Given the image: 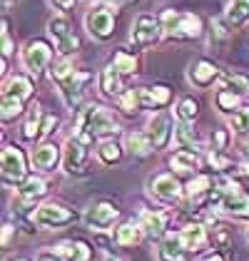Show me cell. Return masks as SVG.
<instances>
[{"label": "cell", "instance_id": "cell-1", "mask_svg": "<svg viewBox=\"0 0 249 261\" xmlns=\"http://www.w3.org/2000/svg\"><path fill=\"white\" fill-rule=\"evenodd\" d=\"M117 132H120V124L115 120V115L103 105H87L75 124V137L85 144H92L97 137L117 135Z\"/></svg>", "mask_w": 249, "mask_h": 261}, {"label": "cell", "instance_id": "cell-2", "mask_svg": "<svg viewBox=\"0 0 249 261\" xmlns=\"http://www.w3.org/2000/svg\"><path fill=\"white\" fill-rule=\"evenodd\" d=\"M209 201L217 204L225 214H232V217H249V194L234 181H219L212 194H209Z\"/></svg>", "mask_w": 249, "mask_h": 261}, {"label": "cell", "instance_id": "cell-3", "mask_svg": "<svg viewBox=\"0 0 249 261\" xmlns=\"http://www.w3.org/2000/svg\"><path fill=\"white\" fill-rule=\"evenodd\" d=\"M160 20L165 28V38H169V40H194L202 35V20L194 13L165 10Z\"/></svg>", "mask_w": 249, "mask_h": 261}, {"label": "cell", "instance_id": "cell-4", "mask_svg": "<svg viewBox=\"0 0 249 261\" xmlns=\"http://www.w3.org/2000/svg\"><path fill=\"white\" fill-rule=\"evenodd\" d=\"M165 38V28H162V20L155 18V15H140L137 20L132 22V30H130V42L140 50H147L152 45Z\"/></svg>", "mask_w": 249, "mask_h": 261}, {"label": "cell", "instance_id": "cell-5", "mask_svg": "<svg viewBox=\"0 0 249 261\" xmlns=\"http://www.w3.org/2000/svg\"><path fill=\"white\" fill-rule=\"evenodd\" d=\"M80 219L78 212H72L70 206L65 204H55V201H47L40 204L33 214V221L40 226V229H62V226H70Z\"/></svg>", "mask_w": 249, "mask_h": 261}, {"label": "cell", "instance_id": "cell-6", "mask_svg": "<svg viewBox=\"0 0 249 261\" xmlns=\"http://www.w3.org/2000/svg\"><path fill=\"white\" fill-rule=\"evenodd\" d=\"M112 10L115 8H110V5H97L85 15V30L90 33V38L105 42L115 35V13Z\"/></svg>", "mask_w": 249, "mask_h": 261}, {"label": "cell", "instance_id": "cell-7", "mask_svg": "<svg viewBox=\"0 0 249 261\" xmlns=\"http://www.w3.org/2000/svg\"><path fill=\"white\" fill-rule=\"evenodd\" d=\"M47 33L55 38V47H58V55H60V58H70V55H75V53L80 50V40H78V35L72 33L70 20H67L65 15L50 18V20H47Z\"/></svg>", "mask_w": 249, "mask_h": 261}, {"label": "cell", "instance_id": "cell-8", "mask_svg": "<svg viewBox=\"0 0 249 261\" xmlns=\"http://www.w3.org/2000/svg\"><path fill=\"white\" fill-rule=\"evenodd\" d=\"M0 167H3V181L10 184V187H20L22 181L28 179V167H25V154H22L20 147L15 144H5L3 147V160H0Z\"/></svg>", "mask_w": 249, "mask_h": 261}, {"label": "cell", "instance_id": "cell-9", "mask_svg": "<svg viewBox=\"0 0 249 261\" xmlns=\"http://www.w3.org/2000/svg\"><path fill=\"white\" fill-rule=\"evenodd\" d=\"M50 58H53V47H50V42L40 40V38L28 40L25 47H22V65H25V70H28L33 77H40L42 70H45L47 62H50Z\"/></svg>", "mask_w": 249, "mask_h": 261}, {"label": "cell", "instance_id": "cell-10", "mask_svg": "<svg viewBox=\"0 0 249 261\" xmlns=\"http://www.w3.org/2000/svg\"><path fill=\"white\" fill-rule=\"evenodd\" d=\"M90 80H92V75H90V72H85V70H75L72 75H67L62 82H58L62 100H65V105H67L70 110H78V107H80L85 85H87Z\"/></svg>", "mask_w": 249, "mask_h": 261}, {"label": "cell", "instance_id": "cell-11", "mask_svg": "<svg viewBox=\"0 0 249 261\" xmlns=\"http://www.w3.org/2000/svg\"><path fill=\"white\" fill-rule=\"evenodd\" d=\"M85 157H87V144L72 135L65 144V172L70 177H87L90 169L85 167Z\"/></svg>", "mask_w": 249, "mask_h": 261}, {"label": "cell", "instance_id": "cell-12", "mask_svg": "<svg viewBox=\"0 0 249 261\" xmlns=\"http://www.w3.org/2000/svg\"><path fill=\"white\" fill-rule=\"evenodd\" d=\"M117 217H120V209H117L112 201H97V204H92V206L85 212L83 219H85V224H87V229L103 231L110 224H115Z\"/></svg>", "mask_w": 249, "mask_h": 261}, {"label": "cell", "instance_id": "cell-13", "mask_svg": "<svg viewBox=\"0 0 249 261\" xmlns=\"http://www.w3.org/2000/svg\"><path fill=\"white\" fill-rule=\"evenodd\" d=\"M147 137H150V142H152V147H155V152H160V149H165L167 144L172 142V122H169V117L167 115H162V112H157V115H152L150 117V122H147Z\"/></svg>", "mask_w": 249, "mask_h": 261}, {"label": "cell", "instance_id": "cell-14", "mask_svg": "<svg viewBox=\"0 0 249 261\" xmlns=\"http://www.w3.org/2000/svg\"><path fill=\"white\" fill-rule=\"evenodd\" d=\"M147 189L157 197V199L162 201H177L182 197V187H180V181L175 179L172 174H155V177H150L147 179Z\"/></svg>", "mask_w": 249, "mask_h": 261}, {"label": "cell", "instance_id": "cell-15", "mask_svg": "<svg viewBox=\"0 0 249 261\" xmlns=\"http://www.w3.org/2000/svg\"><path fill=\"white\" fill-rule=\"evenodd\" d=\"M187 77L189 82L194 85V87H200V90H207L209 85H214V82L222 77V72H219V67L214 65V62L209 60H197L189 65V72H187Z\"/></svg>", "mask_w": 249, "mask_h": 261}, {"label": "cell", "instance_id": "cell-16", "mask_svg": "<svg viewBox=\"0 0 249 261\" xmlns=\"http://www.w3.org/2000/svg\"><path fill=\"white\" fill-rule=\"evenodd\" d=\"M30 160H33V167H35V169L53 172V169L58 167V160H60V147H58L55 142H40V144L33 149Z\"/></svg>", "mask_w": 249, "mask_h": 261}, {"label": "cell", "instance_id": "cell-17", "mask_svg": "<svg viewBox=\"0 0 249 261\" xmlns=\"http://www.w3.org/2000/svg\"><path fill=\"white\" fill-rule=\"evenodd\" d=\"M192 256L194 254L182 244L180 234H169L157 249V259L160 261H192Z\"/></svg>", "mask_w": 249, "mask_h": 261}, {"label": "cell", "instance_id": "cell-18", "mask_svg": "<svg viewBox=\"0 0 249 261\" xmlns=\"http://www.w3.org/2000/svg\"><path fill=\"white\" fill-rule=\"evenodd\" d=\"M140 100H142V110H162L165 105L172 100V87L167 85H155V87H140Z\"/></svg>", "mask_w": 249, "mask_h": 261}, {"label": "cell", "instance_id": "cell-19", "mask_svg": "<svg viewBox=\"0 0 249 261\" xmlns=\"http://www.w3.org/2000/svg\"><path fill=\"white\" fill-rule=\"evenodd\" d=\"M33 80L25 77V75H13L8 77L5 85H3V97H15V100H30L33 97Z\"/></svg>", "mask_w": 249, "mask_h": 261}, {"label": "cell", "instance_id": "cell-20", "mask_svg": "<svg viewBox=\"0 0 249 261\" xmlns=\"http://www.w3.org/2000/svg\"><path fill=\"white\" fill-rule=\"evenodd\" d=\"M55 251H58L65 261H92V249H90V244L83 239L62 241L60 246H55Z\"/></svg>", "mask_w": 249, "mask_h": 261}, {"label": "cell", "instance_id": "cell-21", "mask_svg": "<svg viewBox=\"0 0 249 261\" xmlns=\"http://www.w3.org/2000/svg\"><path fill=\"white\" fill-rule=\"evenodd\" d=\"M180 239L192 254H200L207 246V229L202 224H187L185 229L180 231Z\"/></svg>", "mask_w": 249, "mask_h": 261}, {"label": "cell", "instance_id": "cell-22", "mask_svg": "<svg viewBox=\"0 0 249 261\" xmlns=\"http://www.w3.org/2000/svg\"><path fill=\"white\" fill-rule=\"evenodd\" d=\"M100 90H103L105 97H112V100H117L122 95V75H120V70L115 65L103 67V72H100Z\"/></svg>", "mask_w": 249, "mask_h": 261}, {"label": "cell", "instance_id": "cell-23", "mask_svg": "<svg viewBox=\"0 0 249 261\" xmlns=\"http://www.w3.org/2000/svg\"><path fill=\"white\" fill-rule=\"evenodd\" d=\"M142 234H145L142 224H137V221H122V224L115 229L112 239H115L117 246H135V244L142 241Z\"/></svg>", "mask_w": 249, "mask_h": 261}, {"label": "cell", "instance_id": "cell-24", "mask_svg": "<svg viewBox=\"0 0 249 261\" xmlns=\"http://www.w3.org/2000/svg\"><path fill=\"white\" fill-rule=\"evenodd\" d=\"M169 167L175 172H182V174H197L200 169V157L194 152H189L187 147L177 149L175 154H169Z\"/></svg>", "mask_w": 249, "mask_h": 261}, {"label": "cell", "instance_id": "cell-25", "mask_svg": "<svg viewBox=\"0 0 249 261\" xmlns=\"http://www.w3.org/2000/svg\"><path fill=\"white\" fill-rule=\"evenodd\" d=\"M140 224H142V229H145L147 237L160 239V237L165 234V229H167V214L165 212H142Z\"/></svg>", "mask_w": 249, "mask_h": 261}, {"label": "cell", "instance_id": "cell-26", "mask_svg": "<svg viewBox=\"0 0 249 261\" xmlns=\"http://www.w3.org/2000/svg\"><path fill=\"white\" fill-rule=\"evenodd\" d=\"M219 87L239 95V97H249V77L242 72H225L219 77Z\"/></svg>", "mask_w": 249, "mask_h": 261}, {"label": "cell", "instance_id": "cell-27", "mask_svg": "<svg viewBox=\"0 0 249 261\" xmlns=\"http://www.w3.org/2000/svg\"><path fill=\"white\" fill-rule=\"evenodd\" d=\"M227 22L232 25V30H239L242 25L249 22V0H232L227 8Z\"/></svg>", "mask_w": 249, "mask_h": 261}, {"label": "cell", "instance_id": "cell-28", "mask_svg": "<svg viewBox=\"0 0 249 261\" xmlns=\"http://www.w3.org/2000/svg\"><path fill=\"white\" fill-rule=\"evenodd\" d=\"M124 147H127L130 154H135V157H147V154L155 152V147H152V142L147 137V132H130L127 140H124Z\"/></svg>", "mask_w": 249, "mask_h": 261}, {"label": "cell", "instance_id": "cell-29", "mask_svg": "<svg viewBox=\"0 0 249 261\" xmlns=\"http://www.w3.org/2000/svg\"><path fill=\"white\" fill-rule=\"evenodd\" d=\"M45 192H47V184H45L42 177H28V179L18 187V194L30 201H38L40 197H45Z\"/></svg>", "mask_w": 249, "mask_h": 261}, {"label": "cell", "instance_id": "cell-30", "mask_svg": "<svg viewBox=\"0 0 249 261\" xmlns=\"http://www.w3.org/2000/svg\"><path fill=\"white\" fill-rule=\"evenodd\" d=\"M97 157L103 164L112 167V164H120L122 162V144L115 140H105L100 147H97Z\"/></svg>", "mask_w": 249, "mask_h": 261}, {"label": "cell", "instance_id": "cell-31", "mask_svg": "<svg viewBox=\"0 0 249 261\" xmlns=\"http://www.w3.org/2000/svg\"><path fill=\"white\" fill-rule=\"evenodd\" d=\"M175 142L180 144V147H187V149H192L197 142H200V135H197V129L192 127V122H182L175 127Z\"/></svg>", "mask_w": 249, "mask_h": 261}, {"label": "cell", "instance_id": "cell-32", "mask_svg": "<svg viewBox=\"0 0 249 261\" xmlns=\"http://www.w3.org/2000/svg\"><path fill=\"white\" fill-rule=\"evenodd\" d=\"M112 65L120 70V75H135L137 72V67H140V62L135 55H130L127 50H117L115 53V58H112Z\"/></svg>", "mask_w": 249, "mask_h": 261}, {"label": "cell", "instance_id": "cell-33", "mask_svg": "<svg viewBox=\"0 0 249 261\" xmlns=\"http://www.w3.org/2000/svg\"><path fill=\"white\" fill-rule=\"evenodd\" d=\"M117 102H120V110H122V112H127V115H135V112H140V110H142L140 87H132V90L122 92V95L117 97Z\"/></svg>", "mask_w": 249, "mask_h": 261}, {"label": "cell", "instance_id": "cell-34", "mask_svg": "<svg viewBox=\"0 0 249 261\" xmlns=\"http://www.w3.org/2000/svg\"><path fill=\"white\" fill-rule=\"evenodd\" d=\"M197 110H200V105H197L194 97H182V100L177 102V107H175V115H177V120H182V122H194Z\"/></svg>", "mask_w": 249, "mask_h": 261}, {"label": "cell", "instance_id": "cell-35", "mask_svg": "<svg viewBox=\"0 0 249 261\" xmlns=\"http://www.w3.org/2000/svg\"><path fill=\"white\" fill-rule=\"evenodd\" d=\"M239 95H234V92H229V90H219L217 92V107H219V112L222 115H232V112H237L239 110Z\"/></svg>", "mask_w": 249, "mask_h": 261}, {"label": "cell", "instance_id": "cell-36", "mask_svg": "<svg viewBox=\"0 0 249 261\" xmlns=\"http://www.w3.org/2000/svg\"><path fill=\"white\" fill-rule=\"evenodd\" d=\"M229 127L237 135H249V107H239L237 112L229 115Z\"/></svg>", "mask_w": 249, "mask_h": 261}, {"label": "cell", "instance_id": "cell-37", "mask_svg": "<svg viewBox=\"0 0 249 261\" xmlns=\"http://www.w3.org/2000/svg\"><path fill=\"white\" fill-rule=\"evenodd\" d=\"M40 124H42V115H40V112H30L28 122L22 124V140L33 142L35 137H40Z\"/></svg>", "mask_w": 249, "mask_h": 261}, {"label": "cell", "instance_id": "cell-38", "mask_svg": "<svg viewBox=\"0 0 249 261\" xmlns=\"http://www.w3.org/2000/svg\"><path fill=\"white\" fill-rule=\"evenodd\" d=\"M25 102L22 100H15V97H3V122H13L15 117L22 115V107Z\"/></svg>", "mask_w": 249, "mask_h": 261}, {"label": "cell", "instance_id": "cell-39", "mask_svg": "<svg viewBox=\"0 0 249 261\" xmlns=\"http://www.w3.org/2000/svg\"><path fill=\"white\" fill-rule=\"evenodd\" d=\"M72 72H75V65L70 62V58H60V60L53 65L50 77H53V82H62L67 75H72Z\"/></svg>", "mask_w": 249, "mask_h": 261}, {"label": "cell", "instance_id": "cell-40", "mask_svg": "<svg viewBox=\"0 0 249 261\" xmlns=\"http://www.w3.org/2000/svg\"><path fill=\"white\" fill-rule=\"evenodd\" d=\"M212 33H214V38L225 40V38H229V33H232V25L227 22V18H214L212 20Z\"/></svg>", "mask_w": 249, "mask_h": 261}, {"label": "cell", "instance_id": "cell-41", "mask_svg": "<svg viewBox=\"0 0 249 261\" xmlns=\"http://www.w3.org/2000/svg\"><path fill=\"white\" fill-rule=\"evenodd\" d=\"M55 127H58V117H55L53 112H45V115H42V124H40V137H38V140L47 137Z\"/></svg>", "mask_w": 249, "mask_h": 261}, {"label": "cell", "instance_id": "cell-42", "mask_svg": "<svg viewBox=\"0 0 249 261\" xmlns=\"http://www.w3.org/2000/svg\"><path fill=\"white\" fill-rule=\"evenodd\" d=\"M227 142H229V132H227V129H214V135H212L214 152H225V149H227Z\"/></svg>", "mask_w": 249, "mask_h": 261}, {"label": "cell", "instance_id": "cell-43", "mask_svg": "<svg viewBox=\"0 0 249 261\" xmlns=\"http://www.w3.org/2000/svg\"><path fill=\"white\" fill-rule=\"evenodd\" d=\"M13 53V40H10V30H8V22H3V58L8 60Z\"/></svg>", "mask_w": 249, "mask_h": 261}, {"label": "cell", "instance_id": "cell-44", "mask_svg": "<svg viewBox=\"0 0 249 261\" xmlns=\"http://www.w3.org/2000/svg\"><path fill=\"white\" fill-rule=\"evenodd\" d=\"M35 261H65V259L53 249V251H40V254L35 256Z\"/></svg>", "mask_w": 249, "mask_h": 261}, {"label": "cell", "instance_id": "cell-45", "mask_svg": "<svg viewBox=\"0 0 249 261\" xmlns=\"http://www.w3.org/2000/svg\"><path fill=\"white\" fill-rule=\"evenodd\" d=\"M10 237H13V224H5L3 226V246L10 244Z\"/></svg>", "mask_w": 249, "mask_h": 261}, {"label": "cell", "instance_id": "cell-46", "mask_svg": "<svg viewBox=\"0 0 249 261\" xmlns=\"http://www.w3.org/2000/svg\"><path fill=\"white\" fill-rule=\"evenodd\" d=\"M75 3H78V0H55V5H58L60 10H70Z\"/></svg>", "mask_w": 249, "mask_h": 261}, {"label": "cell", "instance_id": "cell-47", "mask_svg": "<svg viewBox=\"0 0 249 261\" xmlns=\"http://www.w3.org/2000/svg\"><path fill=\"white\" fill-rule=\"evenodd\" d=\"M239 174H244L249 179V162H244V164H239Z\"/></svg>", "mask_w": 249, "mask_h": 261}, {"label": "cell", "instance_id": "cell-48", "mask_svg": "<svg viewBox=\"0 0 249 261\" xmlns=\"http://www.w3.org/2000/svg\"><path fill=\"white\" fill-rule=\"evenodd\" d=\"M205 261H225V256H222V254H212V256H207Z\"/></svg>", "mask_w": 249, "mask_h": 261}, {"label": "cell", "instance_id": "cell-49", "mask_svg": "<svg viewBox=\"0 0 249 261\" xmlns=\"http://www.w3.org/2000/svg\"><path fill=\"white\" fill-rule=\"evenodd\" d=\"M105 261H124V259H120V256H115V254H107V256H105Z\"/></svg>", "mask_w": 249, "mask_h": 261}, {"label": "cell", "instance_id": "cell-50", "mask_svg": "<svg viewBox=\"0 0 249 261\" xmlns=\"http://www.w3.org/2000/svg\"><path fill=\"white\" fill-rule=\"evenodd\" d=\"M13 261H33V259H13Z\"/></svg>", "mask_w": 249, "mask_h": 261}, {"label": "cell", "instance_id": "cell-51", "mask_svg": "<svg viewBox=\"0 0 249 261\" xmlns=\"http://www.w3.org/2000/svg\"><path fill=\"white\" fill-rule=\"evenodd\" d=\"M10 3H13V0H5V5H10Z\"/></svg>", "mask_w": 249, "mask_h": 261}, {"label": "cell", "instance_id": "cell-52", "mask_svg": "<svg viewBox=\"0 0 249 261\" xmlns=\"http://www.w3.org/2000/svg\"><path fill=\"white\" fill-rule=\"evenodd\" d=\"M247 237H249V229H247Z\"/></svg>", "mask_w": 249, "mask_h": 261}]
</instances>
